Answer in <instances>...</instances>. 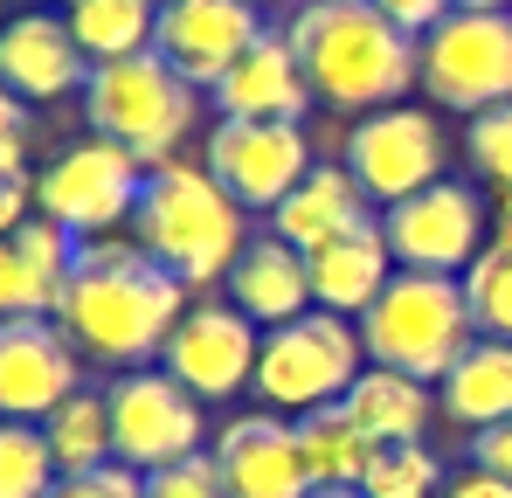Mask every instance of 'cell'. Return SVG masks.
Returning <instances> with one entry per match:
<instances>
[{"mask_svg":"<svg viewBox=\"0 0 512 498\" xmlns=\"http://www.w3.org/2000/svg\"><path fill=\"white\" fill-rule=\"evenodd\" d=\"M367 374V346L360 326L340 312H305L291 326L263 332V353H256V395L277 415H312L346 402V388Z\"/></svg>","mask_w":512,"mask_h":498,"instance_id":"8992f818","label":"cell"},{"mask_svg":"<svg viewBox=\"0 0 512 498\" xmlns=\"http://www.w3.org/2000/svg\"><path fill=\"white\" fill-rule=\"evenodd\" d=\"M77 381H84V353L49 312L0 319V422H49L77 395Z\"/></svg>","mask_w":512,"mask_h":498,"instance_id":"5bb4252c","label":"cell"},{"mask_svg":"<svg viewBox=\"0 0 512 498\" xmlns=\"http://www.w3.org/2000/svg\"><path fill=\"white\" fill-rule=\"evenodd\" d=\"M146 173H153V166L132 160V153L111 146V139H77V146H63V153L49 160V173L35 180V208H42L49 222H63L77 243H97V236H118V229L132 222Z\"/></svg>","mask_w":512,"mask_h":498,"instance_id":"ba28073f","label":"cell"},{"mask_svg":"<svg viewBox=\"0 0 512 498\" xmlns=\"http://www.w3.org/2000/svg\"><path fill=\"white\" fill-rule=\"evenodd\" d=\"M256 35H263V7L256 0H167L160 28H153V49L194 90H215L236 70V56L256 49Z\"/></svg>","mask_w":512,"mask_h":498,"instance_id":"9a60e30c","label":"cell"},{"mask_svg":"<svg viewBox=\"0 0 512 498\" xmlns=\"http://www.w3.org/2000/svg\"><path fill=\"white\" fill-rule=\"evenodd\" d=\"M28 139H35L28 104L0 83V180H7V173H28Z\"/></svg>","mask_w":512,"mask_h":498,"instance_id":"836d02e7","label":"cell"},{"mask_svg":"<svg viewBox=\"0 0 512 498\" xmlns=\"http://www.w3.org/2000/svg\"><path fill=\"white\" fill-rule=\"evenodd\" d=\"M436 492H443V464L423 443H381V457L360 485V498H436Z\"/></svg>","mask_w":512,"mask_h":498,"instance_id":"f1b7e54d","label":"cell"},{"mask_svg":"<svg viewBox=\"0 0 512 498\" xmlns=\"http://www.w3.org/2000/svg\"><path fill=\"white\" fill-rule=\"evenodd\" d=\"M215 97V111L222 118H305V104H312V83H305V63H298V49H291V35L284 28H263L256 35L250 56H236V70L208 90Z\"/></svg>","mask_w":512,"mask_h":498,"instance_id":"ac0fdd59","label":"cell"},{"mask_svg":"<svg viewBox=\"0 0 512 498\" xmlns=\"http://www.w3.org/2000/svg\"><path fill=\"white\" fill-rule=\"evenodd\" d=\"M153 7H167V0H153Z\"/></svg>","mask_w":512,"mask_h":498,"instance_id":"7bdbcfd3","label":"cell"},{"mask_svg":"<svg viewBox=\"0 0 512 498\" xmlns=\"http://www.w3.org/2000/svg\"><path fill=\"white\" fill-rule=\"evenodd\" d=\"M132 243L146 249L153 263H167L187 291L222 284L236 270V256L250 243V215L236 208V194L194 160H160L139 187L132 208Z\"/></svg>","mask_w":512,"mask_h":498,"instance_id":"3957f363","label":"cell"},{"mask_svg":"<svg viewBox=\"0 0 512 498\" xmlns=\"http://www.w3.org/2000/svg\"><path fill=\"white\" fill-rule=\"evenodd\" d=\"M0 83L21 104H56L90 83V56L77 49L63 14H14L0 28Z\"/></svg>","mask_w":512,"mask_h":498,"instance_id":"e0dca14e","label":"cell"},{"mask_svg":"<svg viewBox=\"0 0 512 498\" xmlns=\"http://www.w3.org/2000/svg\"><path fill=\"white\" fill-rule=\"evenodd\" d=\"M346 415L374 436V443H423L429 429V381H409L395 367H367L346 388Z\"/></svg>","mask_w":512,"mask_h":498,"instance_id":"cb8c5ba5","label":"cell"},{"mask_svg":"<svg viewBox=\"0 0 512 498\" xmlns=\"http://www.w3.org/2000/svg\"><path fill=\"white\" fill-rule=\"evenodd\" d=\"M436 498H512V485L506 478H492V471H478V464H471V471H457V478H443V492Z\"/></svg>","mask_w":512,"mask_h":498,"instance_id":"8d00e7d4","label":"cell"},{"mask_svg":"<svg viewBox=\"0 0 512 498\" xmlns=\"http://www.w3.org/2000/svg\"><path fill=\"white\" fill-rule=\"evenodd\" d=\"M111 402V457L132 464L139 478L167 471L180 457H201L208 443V422H201V402L173 381L167 367H132L104 388Z\"/></svg>","mask_w":512,"mask_h":498,"instance_id":"9c48e42d","label":"cell"},{"mask_svg":"<svg viewBox=\"0 0 512 498\" xmlns=\"http://www.w3.org/2000/svg\"><path fill=\"white\" fill-rule=\"evenodd\" d=\"M374 7H381L402 35H416V42H423V35L443 21V14H450V7H457V0H374Z\"/></svg>","mask_w":512,"mask_h":498,"instance_id":"e575fe53","label":"cell"},{"mask_svg":"<svg viewBox=\"0 0 512 498\" xmlns=\"http://www.w3.org/2000/svg\"><path fill=\"white\" fill-rule=\"evenodd\" d=\"M0 28H7V21H0Z\"/></svg>","mask_w":512,"mask_h":498,"instance_id":"ee69618b","label":"cell"},{"mask_svg":"<svg viewBox=\"0 0 512 498\" xmlns=\"http://www.w3.org/2000/svg\"><path fill=\"white\" fill-rule=\"evenodd\" d=\"M146 498H229V492H222V478H215V457L201 450V457H180L167 471H153V478H146Z\"/></svg>","mask_w":512,"mask_h":498,"instance_id":"1f68e13d","label":"cell"},{"mask_svg":"<svg viewBox=\"0 0 512 498\" xmlns=\"http://www.w3.org/2000/svg\"><path fill=\"white\" fill-rule=\"evenodd\" d=\"M360 222H374L367 215V194H360V180L346 173V166H312L277 208H270V236H284L291 249H326L333 236L346 229H360Z\"/></svg>","mask_w":512,"mask_h":498,"instance_id":"44dd1931","label":"cell"},{"mask_svg":"<svg viewBox=\"0 0 512 498\" xmlns=\"http://www.w3.org/2000/svg\"><path fill=\"white\" fill-rule=\"evenodd\" d=\"M256 353H263V326H250L236 305H194L173 326L160 367L194 402H229V395L256 388Z\"/></svg>","mask_w":512,"mask_h":498,"instance_id":"4fadbf2b","label":"cell"},{"mask_svg":"<svg viewBox=\"0 0 512 498\" xmlns=\"http://www.w3.org/2000/svg\"><path fill=\"white\" fill-rule=\"evenodd\" d=\"M457 7H512V0H457Z\"/></svg>","mask_w":512,"mask_h":498,"instance_id":"60d3db41","label":"cell"},{"mask_svg":"<svg viewBox=\"0 0 512 498\" xmlns=\"http://www.w3.org/2000/svg\"><path fill=\"white\" fill-rule=\"evenodd\" d=\"M208 457H215V478H222L229 498H312L305 457H298V429L277 409L229 415Z\"/></svg>","mask_w":512,"mask_h":498,"instance_id":"2e32d148","label":"cell"},{"mask_svg":"<svg viewBox=\"0 0 512 498\" xmlns=\"http://www.w3.org/2000/svg\"><path fill=\"white\" fill-rule=\"evenodd\" d=\"M49 450H56V471H97V464H118L111 457V402L97 388H77L63 409L42 422Z\"/></svg>","mask_w":512,"mask_h":498,"instance_id":"484cf974","label":"cell"},{"mask_svg":"<svg viewBox=\"0 0 512 498\" xmlns=\"http://www.w3.org/2000/svg\"><path fill=\"white\" fill-rule=\"evenodd\" d=\"M423 90L471 118L512 104V7H450L423 35Z\"/></svg>","mask_w":512,"mask_h":498,"instance_id":"52a82bcc","label":"cell"},{"mask_svg":"<svg viewBox=\"0 0 512 498\" xmlns=\"http://www.w3.org/2000/svg\"><path fill=\"white\" fill-rule=\"evenodd\" d=\"M305 263H312V305L340 312V319H360L388 291V277H395V249L381 236V222H360V229L333 236L326 249H312Z\"/></svg>","mask_w":512,"mask_h":498,"instance_id":"ffe728a7","label":"cell"},{"mask_svg":"<svg viewBox=\"0 0 512 498\" xmlns=\"http://www.w3.org/2000/svg\"><path fill=\"white\" fill-rule=\"evenodd\" d=\"M70 35L77 49L97 63H125V56H146L153 49V28H160V7L153 0H70Z\"/></svg>","mask_w":512,"mask_h":498,"instance_id":"d4e9b609","label":"cell"},{"mask_svg":"<svg viewBox=\"0 0 512 498\" xmlns=\"http://www.w3.org/2000/svg\"><path fill=\"white\" fill-rule=\"evenodd\" d=\"M312 498H360V492H312Z\"/></svg>","mask_w":512,"mask_h":498,"instance_id":"b9f144b4","label":"cell"},{"mask_svg":"<svg viewBox=\"0 0 512 498\" xmlns=\"http://www.w3.org/2000/svg\"><path fill=\"white\" fill-rule=\"evenodd\" d=\"M56 478L63 471L42 422H0V498H49Z\"/></svg>","mask_w":512,"mask_h":498,"instance_id":"4316f807","label":"cell"},{"mask_svg":"<svg viewBox=\"0 0 512 498\" xmlns=\"http://www.w3.org/2000/svg\"><path fill=\"white\" fill-rule=\"evenodd\" d=\"M471 464L512 485V422H492V429H478V436H471Z\"/></svg>","mask_w":512,"mask_h":498,"instance_id":"d590c367","label":"cell"},{"mask_svg":"<svg viewBox=\"0 0 512 498\" xmlns=\"http://www.w3.org/2000/svg\"><path fill=\"white\" fill-rule=\"evenodd\" d=\"M256 7H291V14H298V7H305V0H256Z\"/></svg>","mask_w":512,"mask_h":498,"instance_id":"ab89813d","label":"cell"},{"mask_svg":"<svg viewBox=\"0 0 512 498\" xmlns=\"http://www.w3.org/2000/svg\"><path fill=\"white\" fill-rule=\"evenodd\" d=\"M436 388H443V415L464 422L471 436L492 422H512V339H471L464 360Z\"/></svg>","mask_w":512,"mask_h":498,"instance_id":"603a6c76","label":"cell"},{"mask_svg":"<svg viewBox=\"0 0 512 498\" xmlns=\"http://www.w3.org/2000/svg\"><path fill=\"white\" fill-rule=\"evenodd\" d=\"M485 201L464 180H436L423 194L381 208V236L395 249V270H436V277H464L485 256Z\"/></svg>","mask_w":512,"mask_h":498,"instance_id":"30bf717a","label":"cell"},{"mask_svg":"<svg viewBox=\"0 0 512 498\" xmlns=\"http://www.w3.org/2000/svg\"><path fill=\"white\" fill-rule=\"evenodd\" d=\"M492 243L512 249V187H499V208H492Z\"/></svg>","mask_w":512,"mask_h":498,"instance_id":"f35d334b","label":"cell"},{"mask_svg":"<svg viewBox=\"0 0 512 498\" xmlns=\"http://www.w3.org/2000/svg\"><path fill=\"white\" fill-rule=\"evenodd\" d=\"M346 173L360 180L367 201L395 208L409 194H423L443 180V125L429 111H409V104H388V111H367L353 118L346 132Z\"/></svg>","mask_w":512,"mask_h":498,"instance_id":"7c38bea8","label":"cell"},{"mask_svg":"<svg viewBox=\"0 0 512 498\" xmlns=\"http://www.w3.org/2000/svg\"><path fill=\"white\" fill-rule=\"evenodd\" d=\"M464 160L478 166L492 187H512V104H492V111L471 118V132H464Z\"/></svg>","mask_w":512,"mask_h":498,"instance_id":"4dcf8cb0","label":"cell"},{"mask_svg":"<svg viewBox=\"0 0 512 498\" xmlns=\"http://www.w3.org/2000/svg\"><path fill=\"white\" fill-rule=\"evenodd\" d=\"M56 277H42L21 249L0 236V319H42V312H56Z\"/></svg>","mask_w":512,"mask_h":498,"instance_id":"f546056e","label":"cell"},{"mask_svg":"<svg viewBox=\"0 0 512 498\" xmlns=\"http://www.w3.org/2000/svg\"><path fill=\"white\" fill-rule=\"evenodd\" d=\"M49 319L70 332V346L84 360L132 374L167 353L173 326L187 319V284L167 263H153L132 236H97L77 249Z\"/></svg>","mask_w":512,"mask_h":498,"instance_id":"6da1fadb","label":"cell"},{"mask_svg":"<svg viewBox=\"0 0 512 498\" xmlns=\"http://www.w3.org/2000/svg\"><path fill=\"white\" fill-rule=\"evenodd\" d=\"M471 339H478V319H471L464 277H436V270H395L388 291L360 312L367 367H395L429 388L464 360Z\"/></svg>","mask_w":512,"mask_h":498,"instance_id":"277c9868","label":"cell"},{"mask_svg":"<svg viewBox=\"0 0 512 498\" xmlns=\"http://www.w3.org/2000/svg\"><path fill=\"white\" fill-rule=\"evenodd\" d=\"M49 498H146V478L132 464H97V471H63Z\"/></svg>","mask_w":512,"mask_h":498,"instance_id":"d6a6232c","label":"cell"},{"mask_svg":"<svg viewBox=\"0 0 512 498\" xmlns=\"http://www.w3.org/2000/svg\"><path fill=\"white\" fill-rule=\"evenodd\" d=\"M201 166L236 194L243 215H270L312 173V139L291 118H215Z\"/></svg>","mask_w":512,"mask_h":498,"instance_id":"8fae6325","label":"cell"},{"mask_svg":"<svg viewBox=\"0 0 512 498\" xmlns=\"http://www.w3.org/2000/svg\"><path fill=\"white\" fill-rule=\"evenodd\" d=\"M464 298H471L478 339H512V249L506 243H485V256L464 270Z\"/></svg>","mask_w":512,"mask_h":498,"instance_id":"83f0119b","label":"cell"},{"mask_svg":"<svg viewBox=\"0 0 512 498\" xmlns=\"http://www.w3.org/2000/svg\"><path fill=\"white\" fill-rule=\"evenodd\" d=\"M222 284H229V305L263 332L312 312V263H305V249H291L284 236H250Z\"/></svg>","mask_w":512,"mask_h":498,"instance_id":"d6986e66","label":"cell"},{"mask_svg":"<svg viewBox=\"0 0 512 498\" xmlns=\"http://www.w3.org/2000/svg\"><path fill=\"white\" fill-rule=\"evenodd\" d=\"M28 201H35L28 173H7V180H0V236H14V229L28 222Z\"/></svg>","mask_w":512,"mask_h":498,"instance_id":"74e56055","label":"cell"},{"mask_svg":"<svg viewBox=\"0 0 512 498\" xmlns=\"http://www.w3.org/2000/svg\"><path fill=\"white\" fill-rule=\"evenodd\" d=\"M194 83L173 70L160 49L125 56V63H97L84 83V118L97 139L125 146L132 160L160 166L180 153V139L194 132Z\"/></svg>","mask_w":512,"mask_h":498,"instance_id":"5b68a950","label":"cell"},{"mask_svg":"<svg viewBox=\"0 0 512 498\" xmlns=\"http://www.w3.org/2000/svg\"><path fill=\"white\" fill-rule=\"evenodd\" d=\"M291 429H298V457H305L312 492H360V485H367L381 443L346 415V402L312 409V415H291Z\"/></svg>","mask_w":512,"mask_h":498,"instance_id":"7402d4cb","label":"cell"},{"mask_svg":"<svg viewBox=\"0 0 512 498\" xmlns=\"http://www.w3.org/2000/svg\"><path fill=\"white\" fill-rule=\"evenodd\" d=\"M305 83L333 111H388L423 83V42L402 35L374 0H305L284 21Z\"/></svg>","mask_w":512,"mask_h":498,"instance_id":"7a4b0ae2","label":"cell"}]
</instances>
